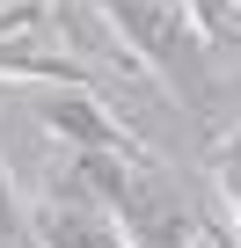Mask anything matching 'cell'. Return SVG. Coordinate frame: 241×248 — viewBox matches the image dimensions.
<instances>
[{"label":"cell","instance_id":"cell-1","mask_svg":"<svg viewBox=\"0 0 241 248\" xmlns=\"http://www.w3.org/2000/svg\"><path fill=\"white\" fill-rule=\"evenodd\" d=\"M95 8L125 30V44L176 88V102L212 124V73H205V22L183 8V0H95Z\"/></svg>","mask_w":241,"mask_h":248},{"label":"cell","instance_id":"cell-2","mask_svg":"<svg viewBox=\"0 0 241 248\" xmlns=\"http://www.w3.org/2000/svg\"><path fill=\"white\" fill-rule=\"evenodd\" d=\"M30 219H37V241H44V248H132L125 233H117V219L73 183V168L51 175V190H44V204H37Z\"/></svg>","mask_w":241,"mask_h":248},{"label":"cell","instance_id":"cell-3","mask_svg":"<svg viewBox=\"0 0 241 248\" xmlns=\"http://www.w3.org/2000/svg\"><path fill=\"white\" fill-rule=\"evenodd\" d=\"M30 109H37V117L51 124L59 139H73L80 154H117V161H146V154H139V139H132L125 124H117V117L102 109V95H88V88H59V95L44 88V95H37Z\"/></svg>","mask_w":241,"mask_h":248},{"label":"cell","instance_id":"cell-4","mask_svg":"<svg viewBox=\"0 0 241 248\" xmlns=\"http://www.w3.org/2000/svg\"><path fill=\"white\" fill-rule=\"evenodd\" d=\"M0 248H44V241H37V219L22 212V197H15V183H8V161H0Z\"/></svg>","mask_w":241,"mask_h":248},{"label":"cell","instance_id":"cell-5","mask_svg":"<svg viewBox=\"0 0 241 248\" xmlns=\"http://www.w3.org/2000/svg\"><path fill=\"white\" fill-rule=\"evenodd\" d=\"M219 183H226V197H234V226H241V132H234V146L219 154Z\"/></svg>","mask_w":241,"mask_h":248}]
</instances>
